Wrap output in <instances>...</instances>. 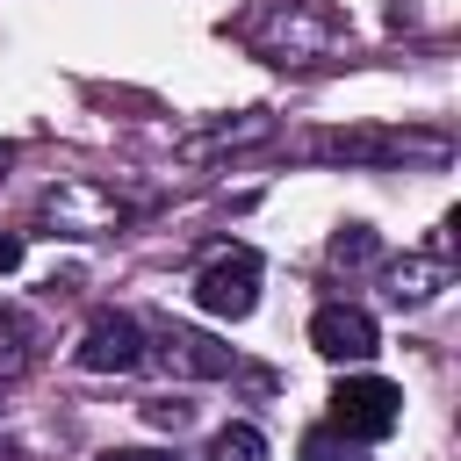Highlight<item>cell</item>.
I'll return each instance as SVG.
<instances>
[{
	"instance_id": "cell-17",
	"label": "cell",
	"mask_w": 461,
	"mask_h": 461,
	"mask_svg": "<svg viewBox=\"0 0 461 461\" xmlns=\"http://www.w3.org/2000/svg\"><path fill=\"white\" fill-rule=\"evenodd\" d=\"M7 166H14V144H0V180H7Z\"/></svg>"
},
{
	"instance_id": "cell-11",
	"label": "cell",
	"mask_w": 461,
	"mask_h": 461,
	"mask_svg": "<svg viewBox=\"0 0 461 461\" xmlns=\"http://www.w3.org/2000/svg\"><path fill=\"white\" fill-rule=\"evenodd\" d=\"M29 339H36L29 317H22V310H0V382H14V375L29 367Z\"/></svg>"
},
{
	"instance_id": "cell-16",
	"label": "cell",
	"mask_w": 461,
	"mask_h": 461,
	"mask_svg": "<svg viewBox=\"0 0 461 461\" xmlns=\"http://www.w3.org/2000/svg\"><path fill=\"white\" fill-rule=\"evenodd\" d=\"M22 267V230H0V274Z\"/></svg>"
},
{
	"instance_id": "cell-1",
	"label": "cell",
	"mask_w": 461,
	"mask_h": 461,
	"mask_svg": "<svg viewBox=\"0 0 461 461\" xmlns=\"http://www.w3.org/2000/svg\"><path fill=\"white\" fill-rule=\"evenodd\" d=\"M238 36L274 65H303V58H324L346 29H339V14L324 0H267V7H252L238 22Z\"/></svg>"
},
{
	"instance_id": "cell-12",
	"label": "cell",
	"mask_w": 461,
	"mask_h": 461,
	"mask_svg": "<svg viewBox=\"0 0 461 461\" xmlns=\"http://www.w3.org/2000/svg\"><path fill=\"white\" fill-rule=\"evenodd\" d=\"M375 252H382V245H375V230H367V223H346V230L331 238V259H339V267H367Z\"/></svg>"
},
{
	"instance_id": "cell-13",
	"label": "cell",
	"mask_w": 461,
	"mask_h": 461,
	"mask_svg": "<svg viewBox=\"0 0 461 461\" xmlns=\"http://www.w3.org/2000/svg\"><path fill=\"white\" fill-rule=\"evenodd\" d=\"M303 461H353V439L324 425V432H310V439H303Z\"/></svg>"
},
{
	"instance_id": "cell-4",
	"label": "cell",
	"mask_w": 461,
	"mask_h": 461,
	"mask_svg": "<svg viewBox=\"0 0 461 461\" xmlns=\"http://www.w3.org/2000/svg\"><path fill=\"white\" fill-rule=\"evenodd\" d=\"M194 303L209 310V317H252L259 310V252L252 245H230V252H216L202 274H194Z\"/></svg>"
},
{
	"instance_id": "cell-10",
	"label": "cell",
	"mask_w": 461,
	"mask_h": 461,
	"mask_svg": "<svg viewBox=\"0 0 461 461\" xmlns=\"http://www.w3.org/2000/svg\"><path fill=\"white\" fill-rule=\"evenodd\" d=\"M202 461H267V432L259 425H223V432H209Z\"/></svg>"
},
{
	"instance_id": "cell-3",
	"label": "cell",
	"mask_w": 461,
	"mask_h": 461,
	"mask_svg": "<svg viewBox=\"0 0 461 461\" xmlns=\"http://www.w3.org/2000/svg\"><path fill=\"white\" fill-rule=\"evenodd\" d=\"M396 418H403V389L382 382V375H346V382L331 389V432H346L353 447L389 439Z\"/></svg>"
},
{
	"instance_id": "cell-15",
	"label": "cell",
	"mask_w": 461,
	"mask_h": 461,
	"mask_svg": "<svg viewBox=\"0 0 461 461\" xmlns=\"http://www.w3.org/2000/svg\"><path fill=\"white\" fill-rule=\"evenodd\" d=\"M101 461H180V454H158V447H108Z\"/></svg>"
},
{
	"instance_id": "cell-8",
	"label": "cell",
	"mask_w": 461,
	"mask_h": 461,
	"mask_svg": "<svg viewBox=\"0 0 461 461\" xmlns=\"http://www.w3.org/2000/svg\"><path fill=\"white\" fill-rule=\"evenodd\" d=\"M43 216H58V230H72V238H101V230L122 223V202L101 194V187H50Z\"/></svg>"
},
{
	"instance_id": "cell-9",
	"label": "cell",
	"mask_w": 461,
	"mask_h": 461,
	"mask_svg": "<svg viewBox=\"0 0 461 461\" xmlns=\"http://www.w3.org/2000/svg\"><path fill=\"white\" fill-rule=\"evenodd\" d=\"M447 281H454V245H447V230H432L425 252H411V259L389 267V295H396V303H432Z\"/></svg>"
},
{
	"instance_id": "cell-7",
	"label": "cell",
	"mask_w": 461,
	"mask_h": 461,
	"mask_svg": "<svg viewBox=\"0 0 461 461\" xmlns=\"http://www.w3.org/2000/svg\"><path fill=\"white\" fill-rule=\"evenodd\" d=\"M310 346H317L324 360H375V353H382V331H375L367 310H353V303H324V310L310 317Z\"/></svg>"
},
{
	"instance_id": "cell-6",
	"label": "cell",
	"mask_w": 461,
	"mask_h": 461,
	"mask_svg": "<svg viewBox=\"0 0 461 461\" xmlns=\"http://www.w3.org/2000/svg\"><path fill=\"white\" fill-rule=\"evenodd\" d=\"M151 353H158L166 375H180V382H223V375L238 367V353H230L223 339L194 331V324H166V331L151 339Z\"/></svg>"
},
{
	"instance_id": "cell-14",
	"label": "cell",
	"mask_w": 461,
	"mask_h": 461,
	"mask_svg": "<svg viewBox=\"0 0 461 461\" xmlns=\"http://www.w3.org/2000/svg\"><path fill=\"white\" fill-rule=\"evenodd\" d=\"M144 418H151V425H158V432H180V425H187V418H194V411H187V403H180V396H158V403H144Z\"/></svg>"
},
{
	"instance_id": "cell-2",
	"label": "cell",
	"mask_w": 461,
	"mask_h": 461,
	"mask_svg": "<svg viewBox=\"0 0 461 461\" xmlns=\"http://www.w3.org/2000/svg\"><path fill=\"white\" fill-rule=\"evenodd\" d=\"M310 151L339 158V166H403V158L447 166V137H432V130H324V137H310Z\"/></svg>"
},
{
	"instance_id": "cell-5",
	"label": "cell",
	"mask_w": 461,
	"mask_h": 461,
	"mask_svg": "<svg viewBox=\"0 0 461 461\" xmlns=\"http://www.w3.org/2000/svg\"><path fill=\"white\" fill-rule=\"evenodd\" d=\"M144 353H151V339H144V324L122 317V310H101V317L79 331V367H86V375H130V367H144Z\"/></svg>"
}]
</instances>
